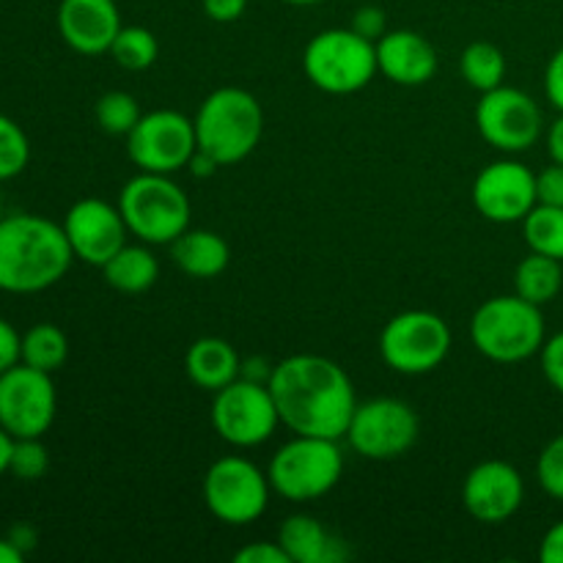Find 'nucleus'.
Returning a JSON list of instances; mask_svg holds the SVG:
<instances>
[{"mask_svg":"<svg viewBox=\"0 0 563 563\" xmlns=\"http://www.w3.org/2000/svg\"><path fill=\"white\" fill-rule=\"evenodd\" d=\"M539 357H542V372L548 383L563 396V330L544 341Z\"/></svg>","mask_w":563,"mask_h":563,"instance_id":"obj_34","label":"nucleus"},{"mask_svg":"<svg viewBox=\"0 0 563 563\" xmlns=\"http://www.w3.org/2000/svg\"><path fill=\"white\" fill-rule=\"evenodd\" d=\"M273 363L264 361V357H247V361H242V372L240 377L245 379H253V383H267L269 385V377H273Z\"/></svg>","mask_w":563,"mask_h":563,"instance_id":"obj_42","label":"nucleus"},{"mask_svg":"<svg viewBox=\"0 0 563 563\" xmlns=\"http://www.w3.org/2000/svg\"><path fill=\"white\" fill-rule=\"evenodd\" d=\"M539 561L542 563H563V520L555 522L539 544Z\"/></svg>","mask_w":563,"mask_h":563,"instance_id":"obj_40","label":"nucleus"},{"mask_svg":"<svg viewBox=\"0 0 563 563\" xmlns=\"http://www.w3.org/2000/svg\"><path fill=\"white\" fill-rule=\"evenodd\" d=\"M449 322L434 311H401L388 319L379 333V357L385 366L405 377H421L445 363L451 352Z\"/></svg>","mask_w":563,"mask_h":563,"instance_id":"obj_8","label":"nucleus"},{"mask_svg":"<svg viewBox=\"0 0 563 563\" xmlns=\"http://www.w3.org/2000/svg\"><path fill=\"white\" fill-rule=\"evenodd\" d=\"M350 27L355 33H361L363 38L377 44L379 38L388 33V16H385V11L379 9V5H361V9L355 11V16H352Z\"/></svg>","mask_w":563,"mask_h":563,"instance_id":"obj_33","label":"nucleus"},{"mask_svg":"<svg viewBox=\"0 0 563 563\" xmlns=\"http://www.w3.org/2000/svg\"><path fill=\"white\" fill-rule=\"evenodd\" d=\"M198 148L220 165H236L251 157L264 135L262 102L240 86H223L209 93L196 113Z\"/></svg>","mask_w":563,"mask_h":563,"instance_id":"obj_3","label":"nucleus"},{"mask_svg":"<svg viewBox=\"0 0 563 563\" xmlns=\"http://www.w3.org/2000/svg\"><path fill=\"white\" fill-rule=\"evenodd\" d=\"M418 434H421L418 412L396 396L357 401L355 416L346 429L352 451L372 462L399 460L418 443Z\"/></svg>","mask_w":563,"mask_h":563,"instance_id":"obj_11","label":"nucleus"},{"mask_svg":"<svg viewBox=\"0 0 563 563\" xmlns=\"http://www.w3.org/2000/svg\"><path fill=\"white\" fill-rule=\"evenodd\" d=\"M242 357L234 350V344L218 335H203L192 341L185 355V374L196 388L218 394L220 388L240 379Z\"/></svg>","mask_w":563,"mask_h":563,"instance_id":"obj_21","label":"nucleus"},{"mask_svg":"<svg viewBox=\"0 0 563 563\" xmlns=\"http://www.w3.org/2000/svg\"><path fill=\"white\" fill-rule=\"evenodd\" d=\"M522 236L533 253L563 262V207L537 203L522 220Z\"/></svg>","mask_w":563,"mask_h":563,"instance_id":"obj_27","label":"nucleus"},{"mask_svg":"<svg viewBox=\"0 0 563 563\" xmlns=\"http://www.w3.org/2000/svg\"><path fill=\"white\" fill-rule=\"evenodd\" d=\"M548 152L553 157V163L563 165V113L550 124L548 130Z\"/></svg>","mask_w":563,"mask_h":563,"instance_id":"obj_43","label":"nucleus"},{"mask_svg":"<svg viewBox=\"0 0 563 563\" xmlns=\"http://www.w3.org/2000/svg\"><path fill=\"white\" fill-rule=\"evenodd\" d=\"M22 363V335L9 319L0 317V374Z\"/></svg>","mask_w":563,"mask_h":563,"instance_id":"obj_37","label":"nucleus"},{"mask_svg":"<svg viewBox=\"0 0 563 563\" xmlns=\"http://www.w3.org/2000/svg\"><path fill=\"white\" fill-rule=\"evenodd\" d=\"M267 476L273 493L291 504H311L324 498L344 476V454L339 440L295 434L273 454Z\"/></svg>","mask_w":563,"mask_h":563,"instance_id":"obj_6","label":"nucleus"},{"mask_svg":"<svg viewBox=\"0 0 563 563\" xmlns=\"http://www.w3.org/2000/svg\"><path fill=\"white\" fill-rule=\"evenodd\" d=\"M537 478L539 487L550 495V498L563 500V434L550 440L542 449L537 460Z\"/></svg>","mask_w":563,"mask_h":563,"instance_id":"obj_32","label":"nucleus"},{"mask_svg":"<svg viewBox=\"0 0 563 563\" xmlns=\"http://www.w3.org/2000/svg\"><path fill=\"white\" fill-rule=\"evenodd\" d=\"M471 341L487 361L522 363L539 355L548 341L542 306L522 300L520 295L489 297L471 319Z\"/></svg>","mask_w":563,"mask_h":563,"instance_id":"obj_4","label":"nucleus"},{"mask_svg":"<svg viewBox=\"0 0 563 563\" xmlns=\"http://www.w3.org/2000/svg\"><path fill=\"white\" fill-rule=\"evenodd\" d=\"M58 412L53 374L16 363L0 374V427L11 438H44Z\"/></svg>","mask_w":563,"mask_h":563,"instance_id":"obj_13","label":"nucleus"},{"mask_svg":"<svg viewBox=\"0 0 563 563\" xmlns=\"http://www.w3.org/2000/svg\"><path fill=\"white\" fill-rule=\"evenodd\" d=\"M209 418L218 438L234 449H256L267 443L280 427L278 405L269 385L245 377L234 379L214 394Z\"/></svg>","mask_w":563,"mask_h":563,"instance_id":"obj_10","label":"nucleus"},{"mask_svg":"<svg viewBox=\"0 0 563 563\" xmlns=\"http://www.w3.org/2000/svg\"><path fill=\"white\" fill-rule=\"evenodd\" d=\"M170 256L176 267L190 278H218L231 262L229 242L209 229H187L179 240L170 242Z\"/></svg>","mask_w":563,"mask_h":563,"instance_id":"obj_22","label":"nucleus"},{"mask_svg":"<svg viewBox=\"0 0 563 563\" xmlns=\"http://www.w3.org/2000/svg\"><path fill=\"white\" fill-rule=\"evenodd\" d=\"M22 559H25V553L9 537L0 539V563H22Z\"/></svg>","mask_w":563,"mask_h":563,"instance_id":"obj_46","label":"nucleus"},{"mask_svg":"<svg viewBox=\"0 0 563 563\" xmlns=\"http://www.w3.org/2000/svg\"><path fill=\"white\" fill-rule=\"evenodd\" d=\"M119 209L130 234L146 245H170L190 229L192 218L190 198L170 174L146 170L121 187Z\"/></svg>","mask_w":563,"mask_h":563,"instance_id":"obj_5","label":"nucleus"},{"mask_svg":"<svg viewBox=\"0 0 563 563\" xmlns=\"http://www.w3.org/2000/svg\"><path fill=\"white\" fill-rule=\"evenodd\" d=\"M55 22L60 38L80 55L110 53V44L124 27L115 0H60Z\"/></svg>","mask_w":563,"mask_h":563,"instance_id":"obj_18","label":"nucleus"},{"mask_svg":"<svg viewBox=\"0 0 563 563\" xmlns=\"http://www.w3.org/2000/svg\"><path fill=\"white\" fill-rule=\"evenodd\" d=\"M278 542L291 563H341L350 559L346 539L311 515L286 517L278 528Z\"/></svg>","mask_w":563,"mask_h":563,"instance_id":"obj_20","label":"nucleus"},{"mask_svg":"<svg viewBox=\"0 0 563 563\" xmlns=\"http://www.w3.org/2000/svg\"><path fill=\"white\" fill-rule=\"evenodd\" d=\"M476 126L493 148L504 154H520L537 146L544 132V115L531 93L498 86L482 93V102L476 108Z\"/></svg>","mask_w":563,"mask_h":563,"instance_id":"obj_14","label":"nucleus"},{"mask_svg":"<svg viewBox=\"0 0 563 563\" xmlns=\"http://www.w3.org/2000/svg\"><path fill=\"white\" fill-rule=\"evenodd\" d=\"M247 9V0H203V14L212 22H236Z\"/></svg>","mask_w":563,"mask_h":563,"instance_id":"obj_39","label":"nucleus"},{"mask_svg":"<svg viewBox=\"0 0 563 563\" xmlns=\"http://www.w3.org/2000/svg\"><path fill=\"white\" fill-rule=\"evenodd\" d=\"M49 454L42 438H14V449H11V465L9 471L14 473L20 482H38L47 473Z\"/></svg>","mask_w":563,"mask_h":563,"instance_id":"obj_31","label":"nucleus"},{"mask_svg":"<svg viewBox=\"0 0 563 563\" xmlns=\"http://www.w3.org/2000/svg\"><path fill=\"white\" fill-rule=\"evenodd\" d=\"M526 500V482L511 462H478L462 484V504L473 520L500 526L520 511Z\"/></svg>","mask_w":563,"mask_h":563,"instance_id":"obj_17","label":"nucleus"},{"mask_svg":"<svg viewBox=\"0 0 563 563\" xmlns=\"http://www.w3.org/2000/svg\"><path fill=\"white\" fill-rule=\"evenodd\" d=\"M537 201L563 207V165L553 163L537 174Z\"/></svg>","mask_w":563,"mask_h":563,"instance_id":"obj_35","label":"nucleus"},{"mask_svg":"<svg viewBox=\"0 0 563 563\" xmlns=\"http://www.w3.org/2000/svg\"><path fill=\"white\" fill-rule=\"evenodd\" d=\"M473 207L493 223H522L537 207V174L520 159H495L471 187Z\"/></svg>","mask_w":563,"mask_h":563,"instance_id":"obj_15","label":"nucleus"},{"mask_svg":"<svg viewBox=\"0 0 563 563\" xmlns=\"http://www.w3.org/2000/svg\"><path fill=\"white\" fill-rule=\"evenodd\" d=\"M104 280L108 286H113L121 295H143V291L152 289L159 278V262L152 251H148L146 242L141 245H130L126 242L113 258L102 267Z\"/></svg>","mask_w":563,"mask_h":563,"instance_id":"obj_23","label":"nucleus"},{"mask_svg":"<svg viewBox=\"0 0 563 563\" xmlns=\"http://www.w3.org/2000/svg\"><path fill=\"white\" fill-rule=\"evenodd\" d=\"M11 449H14V438H11V434L0 427V476H5V473H9Z\"/></svg>","mask_w":563,"mask_h":563,"instance_id":"obj_45","label":"nucleus"},{"mask_svg":"<svg viewBox=\"0 0 563 563\" xmlns=\"http://www.w3.org/2000/svg\"><path fill=\"white\" fill-rule=\"evenodd\" d=\"M544 91H548L553 108L563 113V47L555 49L553 58H550L548 71H544Z\"/></svg>","mask_w":563,"mask_h":563,"instance_id":"obj_38","label":"nucleus"},{"mask_svg":"<svg viewBox=\"0 0 563 563\" xmlns=\"http://www.w3.org/2000/svg\"><path fill=\"white\" fill-rule=\"evenodd\" d=\"M9 539L22 550V553H31V550L36 548V531H33L27 522H16L9 531Z\"/></svg>","mask_w":563,"mask_h":563,"instance_id":"obj_44","label":"nucleus"},{"mask_svg":"<svg viewBox=\"0 0 563 563\" xmlns=\"http://www.w3.org/2000/svg\"><path fill=\"white\" fill-rule=\"evenodd\" d=\"M302 69L319 91L333 97L357 93L379 71L377 44L363 38L352 27H328L306 44Z\"/></svg>","mask_w":563,"mask_h":563,"instance_id":"obj_7","label":"nucleus"},{"mask_svg":"<svg viewBox=\"0 0 563 563\" xmlns=\"http://www.w3.org/2000/svg\"><path fill=\"white\" fill-rule=\"evenodd\" d=\"M236 563H291L280 542H251L234 553Z\"/></svg>","mask_w":563,"mask_h":563,"instance_id":"obj_36","label":"nucleus"},{"mask_svg":"<svg viewBox=\"0 0 563 563\" xmlns=\"http://www.w3.org/2000/svg\"><path fill=\"white\" fill-rule=\"evenodd\" d=\"M284 3H289V5H317V3H322V0H284Z\"/></svg>","mask_w":563,"mask_h":563,"instance_id":"obj_47","label":"nucleus"},{"mask_svg":"<svg viewBox=\"0 0 563 563\" xmlns=\"http://www.w3.org/2000/svg\"><path fill=\"white\" fill-rule=\"evenodd\" d=\"M69 357V339L53 322H38L22 333V363L55 374Z\"/></svg>","mask_w":563,"mask_h":563,"instance_id":"obj_25","label":"nucleus"},{"mask_svg":"<svg viewBox=\"0 0 563 563\" xmlns=\"http://www.w3.org/2000/svg\"><path fill=\"white\" fill-rule=\"evenodd\" d=\"M563 289V262L544 253H533L522 258L515 269V295L533 306H548Z\"/></svg>","mask_w":563,"mask_h":563,"instance_id":"obj_24","label":"nucleus"},{"mask_svg":"<svg viewBox=\"0 0 563 563\" xmlns=\"http://www.w3.org/2000/svg\"><path fill=\"white\" fill-rule=\"evenodd\" d=\"M196 148V121L170 108L143 113L126 135V154L135 168L146 174H176L187 168Z\"/></svg>","mask_w":563,"mask_h":563,"instance_id":"obj_12","label":"nucleus"},{"mask_svg":"<svg viewBox=\"0 0 563 563\" xmlns=\"http://www.w3.org/2000/svg\"><path fill=\"white\" fill-rule=\"evenodd\" d=\"M269 390L278 405L280 423L291 434L346 438L357 396L350 374L324 355H291L275 363Z\"/></svg>","mask_w":563,"mask_h":563,"instance_id":"obj_1","label":"nucleus"},{"mask_svg":"<svg viewBox=\"0 0 563 563\" xmlns=\"http://www.w3.org/2000/svg\"><path fill=\"white\" fill-rule=\"evenodd\" d=\"M60 225H64L75 258L99 269L126 245V236H130L119 203H110L104 198L75 201Z\"/></svg>","mask_w":563,"mask_h":563,"instance_id":"obj_16","label":"nucleus"},{"mask_svg":"<svg viewBox=\"0 0 563 563\" xmlns=\"http://www.w3.org/2000/svg\"><path fill=\"white\" fill-rule=\"evenodd\" d=\"M110 55H113V60L121 69L143 71L148 66H154V60H157V36L143 25H124L119 31V36L113 38V44H110Z\"/></svg>","mask_w":563,"mask_h":563,"instance_id":"obj_28","label":"nucleus"},{"mask_svg":"<svg viewBox=\"0 0 563 563\" xmlns=\"http://www.w3.org/2000/svg\"><path fill=\"white\" fill-rule=\"evenodd\" d=\"M377 66L379 75L394 80L396 86H427L438 75V49L423 33L407 31H388L377 42Z\"/></svg>","mask_w":563,"mask_h":563,"instance_id":"obj_19","label":"nucleus"},{"mask_svg":"<svg viewBox=\"0 0 563 563\" xmlns=\"http://www.w3.org/2000/svg\"><path fill=\"white\" fill-rule=\"evenodd\" d=\"M75 253L64 225L33 212L0 218V291L38 295L69 273Z\"/></svg>","mask_w":563,"mask_h":563,"instance_id":"obj_2","label":"nucleus"},{"mask_svg":"<svg viewBox=\"0 0 563 563\" xmlns=\"http://www.w3.org/2000/svg\"><path fill=\"white\" fill-rule=\"evenodd\" d=\"M218 168H223V165H220L212 154L201 152V148H196V154H192L190 163H187V170H190L196 179H209V176L218 174Z\"/></svg>","mask_w":563,"mask_h":563,"instance_id":"obj_41","label":"nucleus"},{"mask_svg":"<svg viewBox=\"0 0 563 563\" xmlns=\"http://www.w3.org/2000/svg\"><path fill=\"white\" fill-rule=\"evenodd\" d=\"M269 495L273 484L267 471L240 454L220 456L203 473V504L223 526L240 528L262 520L269 509Z\"/></svg>","mask_w":563,"mask_h":563,"instance_id":"obj_9","label":"nucleus"},{"mask_svg":"<svg viewBox=\"0 0 563 563\" xmlns=\"http://www.w3.org/2000/svg\"><path fill=\"white\" fill-rule=\"evenodd\" d=\"M460 69L462 77L467 80V86L487 93L493 91V88L504 86L506 55L504 49L493 42H471L465 47V53H462Z\"/></svg>","mask_w":563,"mask_h":563,"instance_id":"obj_26","label":"nucleus"},{"mask_svg":"<svg viewBox=\"0 0 563 563\" xmlns=\"http://www.w3.org/2000/svg\"><path fill=\"white\" fill-rule=\"evenodd\" d=\"M31 163V141L14 119L0 113V181L16 179Z\"/></svg>","mask_w":563,"mask_h":563,"instance_id":"obj_30","label":"nucleus"},{"mask_svg":"<svg viewBox=\"0 0 563 563\" xmlns=\"http://www.w3.org/2000/svg\"><path fill=\"white\" fill-rule=\"evenodd\" d=\"M141 104L132 93L126 91H108L97 99L93 108V119H97L99 130L108 135H130L135 124L141 121Z\"/></svg>","mask_w":563,"mask_h":563,"instance_id":"obj_29","label":"nucleus"}]
</instances>
